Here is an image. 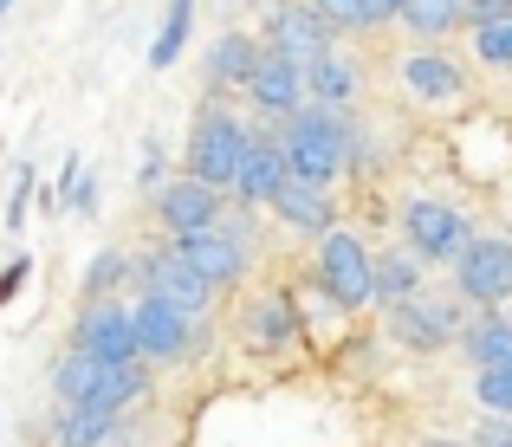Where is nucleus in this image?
Here are the masks:
<instances>
[{
	"instance_id": "1",
	"label": "nucleus",
	"mask_w": 512,
	"mask_h": 447,
	"mask_svg": "<svg viewBox=\"0 0 512 447\" xmlns=\"http://www.w3.org/2000/svg\"><path fill=\"white\" fill-rule=\"evenodd\" d=\"M279 156H286V175L305 188H331L344 175L350 162V130H344V111H318V104H299L286 124V143H279Z\"/></svg>"
},
{
	"instance_id": "2",
	"label": "nucleus",
	"mask_w": 512,
	"mask_h": 447,
	"mask_svg": "<svg viewBox=\"0 0 512 447\" xmlns=\"http://www.w3.org/2000/svg\"><path fill=\"white\" fill-rule=\"evenodd\" d=\"M52 383H59V402H78V409H104V415H117L124 402H137V396H143V370H137V363H91L85 350L59 357Z\"/></svg>"
},
{
	"instance_id": "3",
	"label": "nucleus",
	"mask_w": 512,
	"mask_h": 447,
	"mask_svg": "<svg viewBox=\"0 0 512 447\" xmlns=\"http://www.w3.org/2000/svg\"><path fill=\"white\" fill-rule=\"evenodd\" d=\"M240 149H247V124L227 111H201L195 130H188V175L214 195L234 188V169H240Z\"/></svg>"
},
{
	"instance_id": "4",
	"label": "nucleus",
	"mask_w": 512,
	"mask_h": 447,
	"mask_svg": "<svg viewBox=\"0 0 512 447\" xmlns=\"http://www.w3.org/2000/svg\"><path fill=\"white\" fill-rule=\"evenodd\" d=\"M175 260L188 266V273L201 279L208 292H221V286H234L240 273H247V247H240V227L234 221H214L208 234H188V240H175Z\"/></svg>"
},
{
	"instance_id": "5",
	"label": "nucleus",
	"mask_w": 512,
	"mask_h": 447,
	"mask_svg": "<svg viewBox=\"0 0 512 447\" xmlns=\"http://www.w3.org/2000/svg\"><path fill=\"white\" fill-rule=\"evenodd\" d=\"M454 292L480 311L506 305L512 298V247L506 240H467L461 260H454Z\"/></svg>"
},
{
	"instance_id": "6",
	"label": "nucleus",
	"mask_w": 512,
	"mask_h": 447,
	"mask_svg": "<svg viewBox=\"0 0 512 447\" xmlns=\"http://www.w3.org/2000/svg\"><path fill=\"white\" fill-rule=\"evenodd\" d=\"M402 234H409V247H415V260H461V247L474 234H467V214L461 208H448V201H409L402 208Z\"/></svg>"
},
{
	"instance_id": "7",
	"label": "nucleus",
	"mask_w": 512,
	"mask_h": 447,
	"mask_svg": "<svg viewBox=\"0 0 512 447\" xmlns=\"http://www.w3.org/2000/svg\"><path fill=\"white\" fill-rule=\"evenodd\" d=\"M260 52H273V59H286V65H312V59H325L331 52V26L318 20L312 7H273V20H266V39H260Z\"/></svg>"
},
{
	"instance_id": "8",
	"label": "nucleus",
	"mask_w": 512,
	"mask_h": 447,
	"mask_svg": "<svg viewBox=\"0 0 512 447\" xmlns=\"http://www.w3.org/2000/svg\"><path fill=\"white\" fill-rule=\"evenodd\" d=\"M318 279H325V292L338 298V305H370V247H363L357 234H325V247H318Z\"/></svg>"
},
{
	"instance_id": "9",
	"label": "nucleus",
	"mask_w": 512,
	"mask_h": 447,
	"mask_svg": "<svg viewBox=\"0 0 512 447\" xmlns=\"http://www.w3.org/2000/svg\"><path fill=\"white\" fill-rule=\"evenodd\" d=\"M130 331H137V357H156V363L182 357V350L195 344V318H182V311L156 305V298H143V305L130 311Z\"/></svg>"
},
{
	"instance_id": "10",
	"label": "nucleus",
	"mask_w": 512,
	"mask_h": 447,
	"mask_svg": "<svg viewBox=\"0 0 512 447\" xmlns=\"http://www.w3.org/2000/svg\"><path fill=\"white\" fill-rule=\"evenodd\" d=\"M143 298H156V305H169V311H182V318H201L208 311V286H201L195 273H188L175 253H156L150 266H143Z\"/></svg>"
},
{
	"instance_id": "11",
	"label": "nucleus",
	"mask_w": 512,
	"mask_h": 447,
	"mask_svg": "<svg viewBox=\"0 0 512 447\" xmlns=\"http://www.w3.org/2000/svg\"><path fill=\"white\" fill-rule=\"evenodd\" d=\"M156 214H163V227H169L175 240H188V234H208V227L221 221V195H214V188H201L195 175H182V182L163 188Z\"/></svg>"
},
{
	"instance_id": "12",
	"label": "nucleus",
	"mask_w": 512,
	"mask_h": 447,
	"mask_svg": "<svg viewBox=\"0 0 512 447\" xmlns=\"http://www.w3.org/2000/svg\"><path fill=\"white\" fill-rule=\"evenodd\" d=\"M78 350H85L91 363H137V331H130V311L124 305L85 311V324H78Z\"/></svg>"
},
{
	"instance_id": "13",
	"label": "nucleus",
	"mask_w": 512,
	"mask_h": 447,
	"mask_svg": "<svg viewBox=\"0 0 512 447\" xmlns=\"http://www.w3.org/2000/svg\"><path fill=\"white\" fill-rule=\"evenodd\" d=\"M279 188H286V156H279V143L247 130V149H240V169H234V195L247 201V208H260Z\"/></svg>"
},
{
	"instance_id": "14",
	"label": "nucleus",
	"mask_w": 512,
	"mask_h": 447,
	"mask_svg": "<svg viewBox=\"0 0 512 447\" xmlns=\"http://www.w3.org/2000/svg\"><path fill=\"white\" fill-rule=\"evenodd\" d=\"M247 98L260 104L266 117H292V111L305 104L299 65H286V59H273V52H260V65H253V78H247Z\"/></svg>"
},
{
	"instance_id": "15",
	"label": "nucleus",
	"mask_w": 512,
	"mask_h": 447,
	"mask_svg": "<svg viewBox=\"0 0 512 447\" xmlns=\"http://www.w3.org/2000/svg\"><path fill=\"white\" fill-rule=\"evenodd\" d=\"M389 331H396L409 350H441L454 331H461V318H454V305H422V298H402V305L389 311Z\"/></svg>"
},
{
	"instance_id": "16",
	"label": "nucleus",
	"mask_w": 512,
	"mask_h": 447,
	"mask_svg": "<svg viewBox=\"0 0 512 447\" xmlns=\"http://www.w3.org/2000/svg\"><path fill=\"white\" fill-rule=\"evenodd\" d=\"M299 78H305V104H318V111H344L357 98V65L344 52H325V59L299 65Z\"/></svg>"
},
{
	"instance_id": "17",
	"label": "nucleus",
	"mask_w": 512,
	"mask_h": 447,
	"mask_svg": "<svg viewBox=\"0 0 512 447\" xmlns=\"http://www.w3.org/2000/svg\"><path fill=\"white\" fill-rule=\"evenodd\" d=\"M266 208H273L286 227H299V234H331V201H325V188H305V182H292V175H286V188H279Z\"/></svg>"
},
{
	"instance_id": "18",
	"label": "nucleus",
	"mask_w": 512,
	"mask_h": 447,
	"mask_svg": "<svg viewBox=\"0 0 512 447\" xmlns=\"http://www.w3.org/2000/svg\"><path fill=\"white\" fill-rule=\"evenodd\" d=\"M253 65H260V39L247 33H221L208 46V85H247Z\"/></svg>"
},
{
	"instance_id": "19",
	"label": "nucleus",
	"mask_w": 512,
	"mask_h": 447,
	"mask_svg": "<svg viewBox=\"0 0 512 447\" xmlns=\"http://www.w3.org/2000/svg\"><path fill=\"white\" fill-rule=\"evenodd\" d=\"M402 85L415 91V98H454L461 91V65L441 59V52H415V59H402Z\"/></svg>"
},
{
	"instance_id": "20",
	"label": "nucleus",
	"mask_w": 512,
	"mask_h": 447,
	"mask_svg": "<svg viewBox=\"0 0 512 447\" xmlns=\"http://www.w3.org/2000/svg\"><path fill=\"white\" fill-rule=\"evenodd\" d=\"M59 447H104L117 435V415H104V409H78V402H65L59 409Z\"/></svg>"
},
{
	"instance_id": "21",
	"label": "nucleus",
	"mask_w": 512,
	"mask_h": 447,
	"mask_svg": "<svg viewBox=\"0 0 512 447\" xmlns=\"http://www.w3.org/2000/svg\"><path fill=\"white\" fill-rule=\"evenodd\" d=\"M422 292V266L402 260V253H389V260H370V298H383V305H402V298Z\"/></svg>"
},
{
	"instance_id": "22",
	"label": "nucleus",
	"mask_w": 512,
	"mask_h": 447,
	"mask_svg": "<svg viewBox=\"0 0 512 447\" xmlns=\"http://www.w3.org/2000/svg\"><path fill=\"white\" fill-rule=\"evenodd\" d=\"M467 357H474L480 370H512V324L506 318H480L474 331H467Z\"/></svg>"
},
{
	"instance_id": "23",
	"label": "nucleus",
	"mask_w": 512,
	"mask_h": 447,
	"mask_svg": "<svg viewBox=\"0 0 512 447\" xmlns=\"http://www.w3.org/2000/svg\"><path fill=\"white\" fill-rule=\"evenodd\" d=\"M402 26H409L415 39H441L461 26V0H402Z\"/></svg>"
},
{
	"instance_id": "24",
	"label": "nucleus",
	"mask_w": 512,
	"mask_h": 447,
	"mask_svg": "<svg viewBox=\"0 0 512 447\" xmlns=\"http://www.w3.org/2000/svg\"><path fill=\"white\" fill-rule=\"evenodd\" d=\"M188 26H195V0H169L163 33H156V46H150V65H156V72H169V65L188 52Z\"/></svg>"
},
{
	"instance_id": "25",
	"label": "nucleus",
	"mask_w": 512,
	"mask_h": 447,
	"mask_svg": "<svg viewBox=\"0 0 512 447\" xmlns=\"http://www.w3.org/2000/svg\"><path fill=\"white\" fill-rule=\"evenodd\" d=\"M474 396L487 402L500 422H512V370H480V376H474Z\"/></svg>"
},
{
	"instance_id": "26",
	"label": "nucleus",
	"mask_w": 512,
	"mask_h": 447,
	"mask_svg": "<svg viewBox=\"0 0 512 447\" xmlns=\"http://www.w3.org/2000/svg\"><path fill=\"white\" fill-rule=\"evenodd\" d=\"M474 52H480L487 65H512V20L480 26V33H474Z\"/></svg>"
},
{
	"instance_id": "27",
	"label": "nucleus",
	"mask_w": 512,
	"mask_h": 447,
	"mask_svg": "<svg viewBox=\"0 0 512 447\" xmlns=\"http://www.w3.org/2000/svg\"><path fill=\"white\" fill-rule=\"evenodd\" d=\"M91 201H98V182L85 175V162H65V208H78V214H91Z\"/></svg>"
},
{
	"instance_id": "28",
	"label": "nucleus",
	"mask_w": 512,
	"mask_h": 447,
	"mask_svg": "<svg viewBox=\"0 0 512 447\" xmlns=\"http://www.w3.org/2000/svg\"><path fill=\"white\" fill-rule=\"evenodd\" d=\"M253 331H260V344H286L292 337V311L286 305H260L253 311Z\"/></svg>"
},
{
	"instance_id": "29",
	"label": "nucleus",
	"mask_w": 512,
	"mask_h": 447,
	"mask_svg": "<svg viewBox=\"0 0 512 447\" xmlns=\"http://www.w3.org/2000/svg\"><path fill=\"white\" fill-rule=\"evenodd\" d=\"M124 266H130L124 253H98V260L85 266V292H111L117 279H124Z\"/></svg>"
},
{
	"instance_id": "30",
	"label": "nucleus",
	"mask_w": 512,
	"mask_h": 447,
	"mask_svg": "<svg viewBox=\"0 0 512 447\" xmlns=\"http://www.w3.org/2000/svg\"><path fill=\"white\" fill-rule=\"evenodd\" d=\"M493 20H512V0H461V26H493Z\"/></svg>"
},
{
	"instance_id": "31",
	"label": "nucleus",
	"mask_w": 512,
	"mask_h": 447,
	"mask_svg": "<svg viewBox=\"0 0 512 447\" xmlns=\"http://www.w3.org/2000/svg\"><path fill=\"white\" fill-rule=\"evenodd\" d=\"M26 195H33V169L20 162V169H13V195H7V221H13V227L26 221Z\"/></svg>"
},
{
	"instance_id": "32",
	"label": "nucleus",
	"mask_w": 512,
	"mask_h": 447,
	"mask_svg": "<svg viewBox=\"0 0 512 447\" xmlns=\"http://www.w3.org/2000/svg\"><path fill=\"white\" fill-rule=\"evenodd\" d=\"M396 7H402V0H357L363 26H383V20H396Z\"/></svg>"
},
{
	"instance_id": "33",
	"label": "nucleus",
	"mask_w": 512,
	"mask_h": 447,
	"mask_svg": "<svg viewBox=\"0 0 512 447\" xmlns=\"http://www.w3.org/2000/svg\"><path fill=\"white\" fill-rule=\"evenodd\" d=\"M480 447H512V422H500V415H493V422L480 428Z\"/></svg>"
},
{
	"instance_id": "34",
	"label": "nucleus",
	"mask_w": 512,
	"mask_h": 447,
	"mask_svg": "<svg viewBox=\"0 0 512 447\" xmlns=\"http://www.w3.org/2000/svg\"><path fill=\"white\" fill-rule=\"evenodd\" d=\"M156 175H163V156H156V149H150V156H143V169H137V182H143V188H150V182H156Z\"/></svg>"
},
{
	"instance_id": "35",
	"label": "nucleus",
	"mask_w": 512,
	"mask_h": 447,
	"mask_svg": "<svg viewBox=\"0 0 512 447\" xmlns=\"http://www.w3.org/2000/svg\"><path fill=\"white\" fill-rule=\"evenodd\" d=\"M435 447H461V441H435Z\"/></svg>"
},
{
	"instance_id": "36",
	"label": "nucleus",
	"mask_w": 512,
	"mask_h": 447,
	"mask_svg": "<svg viewBox=\"0 0 512 447\" xmlns=\"http://www.w3.org/2000/svg\"><path fill=\"white\" fill-rule=\"evenodd\" d=\"M7 7H13V0H0V13H7Z\"/></svg>"
},
{
	"instance_id": "37",
	"label": "nucleus",
	"mask_w": 512,
	"mask_h": 447,
	"mask_svg": "<svg viewBox=\"0 0 512 447\" xmlns=\"http://www.w3.org/2000/svg\"><path fill=\"white\" fill-rule=\"evenodd\" d=\"M506 247H512V234H506Z\"/></svg>"
}]
</instances>
